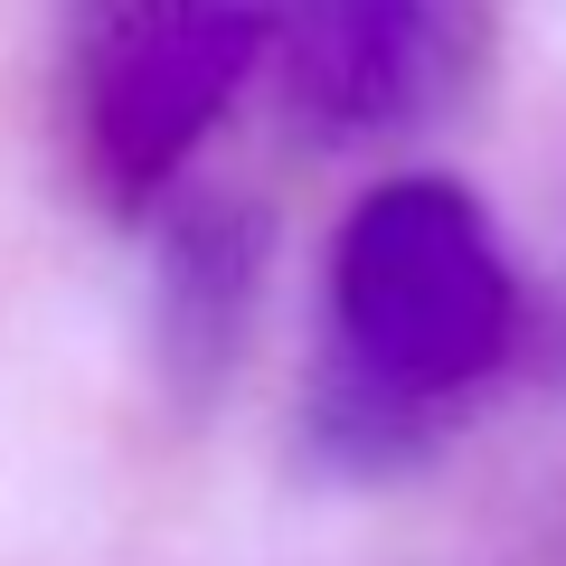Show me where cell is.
Wrapping results in <instances>:
<instances>
[{
    "instance_id": "cell-1",
    "label": "cell",
    "mask_w": 566,
    "mask_h": 566,
    "mask_svg": "<svg viewBox=\"0 0 566 566\" xmlns=\"http://www.w3.org/2000/svg\"><path fill=\"white\" fill-rule=\"evenodd\" d=\"M340 303L349 331L378 368L397 378H453L491 349V312L501 283L491 255L472 237V218L444 189H397L349 227V264H340Z\"/></svg>"
}]
</instances>
